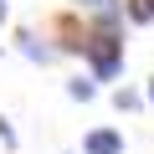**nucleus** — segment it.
I'll use <instances>...</instances> for the list:
<instances>
[{
  "label": "nucleus",
  "mask_w": 154,
  "mask_h": 154,
  "mask_svg": "<svg viewBox=\"0 0 154 154\" xmlns=\"http://www.w3.org/2000/svg\"><path fill=\"white\" fill-rule=\"evenodd\" d=\"M88 72L98 77V82H113V77L123 72V31H108V26H88Z\"/></svg>",
  "instance_id": "nucleus-1"
},
{
  "label": "nucleus",
  "mask_w": 154,
  "mask_h": 154,
  "mask_svg": "<svg viewBox=\"0 0 154 154\" xmlns=\"http://www.w3.org/2000/svg\"><path fill=\"white\" fill-rule=\"evenodd\" d=\"M16 46H21V57H26V62H41V67H51V62L62 57V51H57L46 36H36V31H21V36H16Z\"/></svg>",
  "instance_id": "nucleus-2"
},
{
  "label": "nucleus",
  "mask_w": 154,
  "mask_h": 154,
  "mask_svg": "<svg viewBox=\"0 0 154 154\" xmlns=\"http://www.w3.org/2000/svg\"><path fill=\"white\" fill-rule=\"evenodd\" d=\"M82 154H123V134L118 128H88L82 134Z\"/></svg>",
  "instance_id": "nucleus-3"
},
{
  "label": "nucleus",
  "mask_w": 154,
  "mask_h": 154,
  "mask_svg": "<svg viewBox=\"0 0 154 154\" xmlns=\"http://www.w3.org/2000/svg\"><path fill=\"white\" fill-rule=\"evenodd\" d=\"M67 98H72V103H93V98H98V77H93V72H88V77H72V82H67Z\"/></svg>",
  "instance_id": "nucleus-4"
},
{
  "label": "nucleus",
  "mask_w": 154,
  "mask_h": 154,
  "mask_svg": "<svg viewBox=\"0 0 154 154\" xmlns=\"http://www.w3.org/2000/svg\"><path fill=\"white\" fill-rule=\"evenodd\" d=\"M144 103H149V98H144L139 88H118V93H113V108H118V113H139Z\"/></svg>",
  "instance_id": "nucleus-5"
},
{
  "label": "nucleus",
  "mask_w": 154,
  "mask_h": 154,
  "mask_svg": "<svg viewBox=\"0 0 154 154\" xmlns=\"http://www.w3.org/2000/svg\"><path fill=\"white\" fill-rule=\"evenodd\" d=\"M123 16H128L134 26H149V21H154V0H123Z\"/></svg>",
  "instance_id": "nucleus-6"
},
{
  "label": "nucleus",
  "mask_w": 154,
  "mask_h": 154,
  "mask_svg": "<svg viewBox=\"0 0 154 154\" xmlns=\"http://www.w3.org/2000/svg\"><path fill=\"white\" fill-rule=\"evenodd\" d=\"M77 11H108V5H118V0H72Z\"/></svg>",
  "instance_id": "nucleus-7"
},
{
  "label": "nucleus",
  "mask_w": 154,
  "mask_h": 154,
  "mask_svg": "<svg viewBox=\"0 0 154 154\" xmlns=\"http://www.w3.org/2000/svg\"><path fill=\"white\" fill-rule=\"evenodd\" d=\"M0 144H5V149H16V128H11V118H0Z\"/></svg>",
  "instance_id": "nucleus-8"
},
{
  "label": "nucleus",
  "mask_w": 154,
  "mask_h": 154,
  "mask_svg": "<svg viewBox=\"0 0 154 154\" xmlns=\"http://www.w3.org/2000/svg\"><path fill=\"white\" fill-rule=\"evenodd\" d=\"M11 21V0H0V26H5Z\"/></svg>",
  "instance_id": "nucleus-9"
},
{
  "label": "nucleus",
  "mask_w": 154,
  "mask_h": 154,
  "mask_svg": "<svg viewBox=\"0 0 154 154\" xmlns=\"http://www.w3.org/2000/svg\"><path fill=\"white\" fill-rule=\"evenodd\" d=\"M144 98H149V108H154V77H149V82H144Z\"/></svg>",
  "instance_id": "nucleus-10"
}]
</instances>
